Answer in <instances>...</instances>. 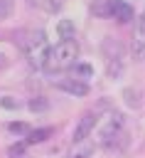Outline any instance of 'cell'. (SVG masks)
<instances>
[{
	"label": "cell",
	"mask_w": 145,
	"mask_h": 158,
	"mask_svg": "<svg viewBox=\"0 0 145 158\" xmlns=\"http://www.w3.org/2000/svg\"><path fill=\"white\" fill-rule=\"evenodd\" d=\"M49 42H47V35L42 30H32L25 35L22 40V52H25V59L32 69H44L47 67V57H49Z\"/></svg>",
	"instance_id": "obj_1"
},
{
	"label": "cell",
	"mask_w": 145,
	"mask_h": 158,
	"mask_svg": "<svg viewBox=\"0 0 145 158\" xmlns=\"http://www.w3.org/2000/svg\"><path fill=\"white\" fill-rule=\"evenodd\" d=\"M79 62V42L76 40H59L47 57V72H64Z\"/></svg>",
	"instance_id": "obj_2"
},
{
	"label": "cell",
	"mask_w": 145,
	"mask_h": 158,
	"mask_svg": "<svg viewBox=\"0 0 145 158\" xmlns=\"http://www.w3.org/2000/svg\"><path fill=\"white\" fill-rule=\"evenodd\" d=\"M123 123H125V116H123V114H118V111L108 114V116L101 121V126H98V138H101V146H106V148L116 146V143L120 141Z\"/></svg>",
	"instance_id": "obj_3"
},
{
	"label": "cell",
	"mask_w": 145,
	"mask_h": 158,
	"mask_svg": "<svg viewBox=\"0 0 145 158\" xmlns=\"http://www.w3.org/2000/svg\"><path fill=\"white\" fill-rule=\"evenodd\" d=\"M93 12H96V15L113 17V20H118V22H130V20H133V7H130L125 0H103V2L93 5Z\"/></svg>",
	"instance_id": "obj_4"
},
{
	"label": "cell",
	"mask_w": 145,
	"mask_h": 158,
	"mask_svg": "<svg viewBox=\"0 0 145 158\" xmlns=\"http://www.w3.org/2000/svg\"><path fill=\"white\" fill-rule=\"evenodd\" d=\"M130 52L135 59H140L145 54V12L135 17L133 25V37H130Z\"/></svg>",
	"instance_id": "obj_5"
},
{
	"label": "cell",
	"mask_w": 145,
	"mask_h": 158,
	"mask_svg": "<svg viewBox=\"0 0 145 158\" xmlns=\"http://www.w3.org/2000/svg\"><path fill=\"white\" fill-rule=\"evenodd\" d=\"M96 114L93 111H88V114H84L81 118H79V123H76V128H74V141H84V138H88V133H91V128L96 126Z\"/></svg>",
	"instance_id": "obj_6"
},
{
	"label": "cell",
	"mask_w": 145,
	"mask_h": 158,
	"mask_svg": "<svg viewBox=\"0 0 145 158\" xmlns=\"http://www.w3.org/2000/svg\"><path fill=\"white\" fill-rule=\"evenodd\" d=\"M93 151H96V143H91L88 138H84V141H74V143L69 146L66 158H91Z\"/></svg>",
	"instance_id": "obj_7"
},
{
	"label": "cell",
	"mask_w": 145,
	"mask_h": 158,
	"mask_svg": "<svg viewBox=\"0 0 145 158\" xmlns=\"http://www.w3.org/2000/svg\"><path fill=\"white\" fill-rule=\"evenodd\" d=\"M69 77L71 79H76V81H84V84H88L91 79H93V67H91V62H84V59H79L71 69H69Z\"/></svg>",
	"instance_id": "obj_8"
},
{
	"label": "cell",
	"mask_w": 145,
	"mask_h": 158,
	"mask_svg": "<svg viewBox=\"0 0 145 158\" xmlns=\"http://www.w3.org/2000/svg\"><path fill=\"white\" fill-rule=\"evenodd\" d=\"M54 86H57V89H64V91H69V94H74V96H86V94H88V84L76 81V79H71V77H66L64 81H54Z\"/></svg>",
	"instance_id": "obj_9"
},
{
	"label": "cell",
	"mask_w": 145,
	"mask_h": 158,
	"mask_svg": "<svg viewBox=\"0 0 145 158\" xmlns=\"http://www.w3.org/2000/svg\"><path fill=\"white\" fill-rule=\"evenodd\" d=\"M111 49H113V52H111V57H108V77H111V79H118V77L123 74L125 67H123L120 52H118V47H116L113 42H111Z\"/></svg>",
	"instance_id": "obj_10"
},
{
	"label": "cell",
	"mask_w": 145,
	"mask_h": 158,
	"mask_svg": "<svg viewBox=\"0 0 145 158\" xmlns=\"http://www.w3.org/2000/svg\"><path fill=\"white\" fill-rule=\"evenodd\" d=\"M57 32H59V37L61 40H74V22L71 20H59V25H57Z\"/></svg>",
	"instance_id": "obj_11"
},
{
	"label": "cell",
	"mask_w": 145,
	"mask_h": 158,
	"mask_svg": "<svg viewBox=\"0 0 145 158\" xmlns=\"http://www.w3.org/2000/svg\"><path fill=\"white\" fill-rule=\"evenodd\" d=\"M47 136H52V128H37L27 136V143H42V141H47Z\"/></svg>",
	"instance_id": "obj_12"
},
{
	"label": "cell",
	"mask_w": 145,
	"mask_h": 158,
	"mask_svg": "<svg viewBox=\"0 0 145 158\" xmlns=\"http://www.w3.org/2000/svg\"><path fill=\"white\" fill-rule=\"evenodd\" d=\"M15 7V0H0V20H5Z\"/></svg>",
	"instance_id": "obj_13"
},
{
	"label": "cell",
	"mask_w": 145,
	"mask_h": 158,
	"mask_svg": "<svg viewBox=\"0 0 145 158\" xmlns=\"http://www.w3.org/2000/svg\"><path fill=\"white\" fill-rule=\"evenodd\" d=\"M32 109H47V101H29Z\"/></svg>",
	"instance_id": "obj_14"
}]
</instances>
